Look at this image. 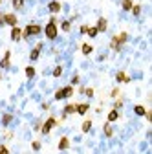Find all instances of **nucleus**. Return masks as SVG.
Masks as SVG:
<instances>
[{
  "label": "nucleus",
  "mask_w": 152,
  "mask_h": 154,
  "mask_svg": "<svg viewBox=\"0 0 152 154\" xmlns=\"http://www.w3.org/2000/svg\"><path fill=\"white\" fill-rule=\"evenodd\" d=\"M11 119H13V116H11V114H6V116H4V119H2V121H4V125H8V123L11 121Z\"/></svg>",
  "instance_id": "obj_24"
},
{
  "label": "nucleus",
  "mask_w": 152,
  "mask_h": 154,
  "mask_svg": "<svg viewBox=\"0 0 152 154\" xmlns=\"http://www.w3.org/2000/svg\"><path fill=\"white\" fill-rule=\"evenodd\" d=\"M79 83V77L77 75H73V79H72V84H77Z\"/></svg>",
  "instance_id": "obj_33"
},
{
  "label": "nucleus",
  "mask_w": 152,
  "mask_h": 154,
  "mask_svg": "<svg viewBox=\"0 0 152 154\" xmlns=\"http://www.w3.org/2000/svg\"><path fill=\"white\" fill-rule=\"evenodd\" d=\"M132 13L134 15H139V13H141V8H139V6H132Z\"/></svg>",
  "instance_id": "obj_26"
},
{
  "label": "nucleus",
  "mask_w": 152,
  "mask_h": 154,
  "mask_svg": "<svg viewBox=\"0 0 152 154\" xmlns=\"http://www.w3.org/2000/svg\"><path fill=\"white\" fill-rule=\"evenodd\" d=\"M46 37L51 39V41H53V39L57 37V26H55V20H51L50 24L46 26Z\"/></svg>",
  "instance_id": "obj_1"
},
{
  "label": "nucleus",
  "mask_w": 152,
  "mask_h": 154,
  "mask_svg": "<svg viewBox=\"0 0 152 154\" xmlns=\"http://www.w3.org/2000/svg\"><path fill=\"white\" fill-rule=\"evenodd\" d=\"M104 134H106L108 136V138H110V136H112L114 134V130H112V127H110V125L106 123V125H104Z\"/></svg>",
  "instance_id": "obj_16"
},
{
  "label": "nucleus",
  "mask_w": 152,
  "mask_h": 154,
  "mask_svg": "<svg viewBox=\"0 0 152 154\" xmlns=\"http://www.w3.org/2000/svg\"><path fill=\"white\" fill-rule=\"evenodd\" d=\"M123 8H125V9H132V0H123Z\"/></svg>",
  "instance_id": "obj_22"
},
{
  "label": "nucleus",
  "mask_w": 152,
  "mask_h": 154,
  "mask_svg": "<svg viewBox=\"0 0 152 154\" xmlns=\"http://www.w3.org/2000/svg\"><path fill=\"white\" fill-rule=\"evenodd\" d=\"M134 112H136V114H137V116H145V108H143L141 105H137L136 108H134Z\"/></svg>",
  "instance_id": "obj_15"
},
{
  "label": "nucleus",
  "mask_w": 152,
  "mask_h": 154,
  "mask_svg": "<svg viewBox=\"0 0 152 154\" xmlns=\"http://www.w3.org/2000/svg\"><path fill=\"white\" fill-rule=\"evenodd\" d=\"M31 147H33V151H39V149H40V143H39V141H33Z\"/></svg>",
  "instance_id": "obj_30"
},
{
  "label": "nucleus",
  "mask_w": 152,
  "mask_h": 154,
  "mask_svg": "<svg viewBox=\"0 0 152 154\" xmlns=\"http://www.w3.org/2000/svg\"><path fill=\"white\" fill-rule=\"evenodd\" d=\"M0 154H9V152H8V149H6L4 145H0Z\"/></svg>",
  "instance_id": "obj_32"
},
{
  "label": "nucleus",
  "mask_w": 152,
  "mask_h": 154,
  "mask_svg": "<svg viewBox=\"0 0 152 154\" xmlns=\"http://www.w3.org/2000/svg\"><path fill=\"white\" fill-rule=\"evenodd\" d=\"M117 117H119V112L117 110H112V112L108 114V121H115Z\"/></svg>",
  "instance_id": "obj_13"
},
{
  "label": "nucleus",
  "mask_w": 152,
  "mask_h": 154,
  "mask_svg": "<svg viewBox=\"0 0 152 154\" xmlns=\"http://www.w3.org/2000/svg\"><path fill=\"white\" fill-rule=\"evenodd\" d=\"M55 99H64V90H59V92L55 94Z\"/></svg>",
  "instance_id": "obj_27"
},
{
  "label": "nucleus",
  "mask_w": 152,
  "mask_h": 154,
  "mask_svg": "<svg viewBox=\"0 0 152 154\" xmlns=\"http://www.w3.org/2000/svg\"><path fill=\"white\" fill-rule=\"evenodd\" d=\"M62 30L64 31H70V22H62Z\"/></svg>",
  "instance_id": "obj_29"
},
{
  "label": "nucleus",
  "mask_w": 152,
  "mask_h": 154,
  "mask_svg": "<svg viewBox=\"0 0 152 154\" xmlns=\"http://www.w3.org/2000/svg\"><path fill=\"white\" fill-rule=\"evenodd\" d=\"M86 33H88L90 37H95L97 35V28H88V31H86Z\"/></svg>",
  "instance_id": "obj_23"
},
{
  "label": "nucleus",
  "mask_w": 152,
  "mask_h": 154,
  "mask_svg": "<svg viewBox=\"0 0 152 154\" xmlns=\"http://www.w3.org/2000/svg\"><path fill=\"white\" fill-rule=\"evenodd\" d=\"M86 110H88V105H75V112H79V114H86Z\"/></svg>",
  "instance_id": "obj_11"
},
{
  "label": "nucleus",
  "mask_w": 152,
  "mask_h": 154,
  "mask_svg": "<svg viewBox=\"0 0 152 154\" xmlns=\"http://www.w3.org/2000/svg\"><path fill=\"white\" fill-rule=\"evenodd\" d=\"M61 73H62V68H61V66H57L55 70H53V75H55V77H61Z\"/></svg>",
  "instance_id": "obj_25"
},
{
  "label": "nucleus",
  "mask_w": 152,
  "mask_h": 154,
  "mask_svg": "<svg viewBox=\"0 0 152 154\" xmlns=\"http://www.w3.org/2000/svg\"><path fill=\"white\" fill-rule=\"evenodd\" d=\"M9 51H6V55H4V59H2V62H0V66H2V68H8L9 66Z\"/></svg>",
  "instance_id": "obj_10"
},
{
  "label": "nucleus",
  "mask_w": 152,
  "mask_h": 154,
  "mask_svg": "<svg viewBox=\"0 0 152 154\" xmlns=\"http://www.w3.org/2000/svg\"><path fill=\"white\" fill-rule=\"evenodd\" d=\"M83 53H84V55L92 53V46H90V44H83Z\"/></svg>",
  "instance_id": "obj_18"
},
{
  "label": "nucleus",
  "mask_w": 152,
  "mask_h": 154,
  "mask_svg": "<svg viewBox=\"0 0 152 154\" xmlns=\"http://www.w3.org/2000/svg\"><path fill=\"white\" fill-rule=\"evenodd\" d=\"M73 112H75V105H68L64 108V114H73Z\"/></svg>",
  "instance_id": "obj_19"
},
{
  "label": "nucleus",
  "mask_w": 152,
  "mask_h": 154,
  "mask_svg": "<svg viewBox=\"0 0 152 154\" xmlns=\"http://www.w3.org/2000/svg\"><path fill=\"white\" fill-rule=\"evenodd\" d=\"M106 30V19H99L97 22V31H104Z\"/></svg>",
  "instance_id": "obj_9"
},
{
  "label": "nucleus",
  "mask_w": 152,
  "mask_h": 154,
  "mask_svg": "<svg viewBox=\"0 0 152 154\" xmlns=\"http://www.w3.org/2000/svg\"><path fill=\"white\" fill-rule=\"evenodd\" d=\"M125 41H126V33H121V35H117V37H114V39H112V48L119 51V48H121V44L125 42Z\"/></svg>",
  "instance_id": "obj_2"
},
{
  "label": "nucleus",
  "mask_w": 152,
  "mask_h": 154,
  "mask_svg": "<svg viewBox=\"0 0 152 154\" xmlns=\"http://www.w3.org/2000/svg\"><path fill=\"white\" fill-rule=\"evenodd\" d=\"M37 33H40V26H37V24H30V26L26 28V31H24V37L37 35Z\"/></svg>",
  "instance_id": "obj_3"
},
{
  "label": "nucleus",
  "mask_w": 152,
  "mask_h": 154,
  "mask_svg": "<svg viewBox=\"0 0 152 154\" xmlns=\"http://www.w3.org/2000/svg\"><path fill=\"white\" fill-rule=\"evenodd\" d=\"M115 79H117V81L121 83V81H125V83H128V81H130V79H128L126 75H125V73H123V72H119L117 73V75H115Z\"/></svg>",
  "instance_id": "obj_14"
},
{
  "label": "nucleus",
  "mask_w": 152,
  "mask_h": 154,
  "mask_svg": "<svg viewBox=\"0 0 152 154\" xmlns=\"http://www.w3.org/2000/svg\"><path fill=\"white\" fill-rule=\"evenodd\" d=\"M84 94L88 95V97H92V95H93V90H92V88H86V90H84Z\"/></svg>",
  "instance_id": "obj_31"
},
{
  "label": "nucleus",
  "mask_w": 152,
  "mask_h": 154,
  "mask_svg": "<svg viewBox=\"0 0 152 154\" xmlns=\"http://www.w3.org/2000/svg\"><path fill=\"white\" fill-rule=\"evenodd\" d=\"M4 22H6V24H9V26H17V17L13 13H9V15L4 17Z\"/></svg>",
  "instance_id": "obj_6"
},
{
  "label": "nucleus",
  "mask_w": 152,
  "mask_h": 154,
  "mask_svg": "<svg viewBox=\"0 0 152 154\" xmlns=\"http://www.w3.org/2000/svg\"><path fill=\"white\" fill-rule=\"evenodd\" d=\"M13 6H15V9H20L22 8V2H20V0H13Z\"/></svg>",
  "instance_id": "obj_28"
},
{
  "label": "nucleus",
  "mask_w": 152,
  "mask_h": 154,
  "mask_svg": "<svg viewBox=\"0 0 152 154\" xmlns=\"http://www.w3.org/2000/svg\"><path fill=\"white\" fill-rule=\"evenodd\" d=\"M26 75H28V77H33V75H35V68L28 66V68H26Z\"/></svg>",
  "instance_id": "obj_21"
},
{
  "label": "nucleus",
  "mask_w": 152,
  "mask_h": 154,
  "mask_svg": "<svg viewBox=\"0 0 152 154\" xmlns=\"http://www.w3.org/2000/svg\"><path fill=\"white\" fill-rule=\"evenodd\" d=\"M90 128H92V121H84L83 123V132H88Z\"/></svg>",
  "instance_id": "obj_20"
},
{
  "label": "nucleus",
  "mask_w": 152,
  "mask_h": 154,
  "mask_svg": "<svg viewBox=\"0 0 152 154\" xmlns=\"http://www.w3.org/2000/svg\"><path fill=\"white\" fill-rule=\"evenodd\" d=\"M48 8H50L51 13H59V11H61V4H59V2H50Z\"/></svg>",
  "instance_id": "obj_7"
},
{
  "label": "nucleus",
  "mask_w": 152,
  "mask_h": 154,
  "mask_svg": "<svg viewBox=\"0 0 152 154\" xmlns=\"http://www.w3.org/2000/svg\"><path fill=\"white\" fill-rule=\"evenodd\" d=\"M20 2H24V0H20Z\"/></svg>",
  "instance_id": "obj_35"
},
{
  "label": "nucleus",
  "mask_w": 152,
  "mask_h": 154,
  "mask_svg": "<svg viewBox=\"0 0 152 154\" xmlns=\"http://www.w3.org/2000/svg\"><path fill=\"white\" fill-rule=\"evenodd\" d=\"M40 48H42V44H37V48H35L31 53H30V59L31 61H35V59H39V51H40Z\"/></svg>",
  "instance_id": "obj_8"
},
{
  "label": "nucleus",
  "mask_w": 152,
  "mask_h": 154,
  "mask_svg": "<svg viewBox=\"0 0 152 154\" xmlns=\"http://www.w3.org/2000/svg\"><path fill=\"white\" fill-rule=\"evenodd\" d=\"M68 145H70L68 138H61V141H59V149H61V151H64V149H68Z\"/></svg>",
  "instance_id": "obj_12"
},
{
  "label": "nucleus",
  "mask_w": 152,
  "mask_h": 154,
  "mask_svg": "<svg viewBox=\"0 0 152 154\" xmlns=\"http://www.w3.org/2000/svg\"><path fill=\"white\" fill-rule=\"evenodd\" d=\"M53 125H55V119H53V117H50V119H48V121H46V123H44V127H42V132H44V134H48V132H50V130H51V128H53Z\"/></svg>",
  "instance_id": "obj_4"
},
{
  "label": "nucleus",
  "mask_w": 152,
  "mask_h": 154,
  "mask_svg": "<svg viewBox=\"0 0 152 154\" xmlns=\"http://www.w3.org/2000/svg\"><path fill=\"white\" fill-rule=\"evenodd\" d=\"M123 106V101H115V108H121Z\"/></svg>",
  "instance_id": "obj_34"
},
{
  "label": "nucleus",
  "mask_w": 152,
  "mask_h": 154,
  "mask_svg": "<svg viewBox=\"0 0 152 154\" xmlns=\"http://www.w3.org/2000/svg\"><path fill=\"white\" fill-rule=\"evenodd\" d=\"M64 90V97H70V95L73 94V88L72 86H66V88H62Z\"/></svg>",
  "instance_id": "obj_17"
},
{
  "label": "nucleus",
  "mask_w": 152,
  "mask_h": 154,
  "mask_svg": "<svg viewBox=\"0 0 152 154\" xmlns=\"http://www.w3.org/2000/svg\"><path fill=\"white\" fill-rule=\"evenodd\" d=\"M20 37H22V31H20V28L13 26V30H11V39H13V41H20Z\"/></svg>",
  "instance_id": "obj_5"
}]
</instances>
